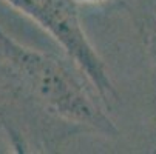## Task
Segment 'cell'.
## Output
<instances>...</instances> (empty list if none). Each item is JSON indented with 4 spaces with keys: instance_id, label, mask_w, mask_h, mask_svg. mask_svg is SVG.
Returning <instances> with one entry per match:
<instances>
[{
    "instance_id": "cell-1",
    "label": "cell",
    "mask_w": 156,
    "mask_h": 154,
    "mask_svg": "<svg viewBox=\"0 0 156 154\" xmlns=\"http://www.w3.org/2000/svg\"><path fill=\"white\" fill-rule=\"evenodd\" d=\"M0 45L31 94L51 113L102 131H115L110 119L63 65L39 51L19 45L0 31Z\"/></svg>"
},
{
    "instance_id": "cell-2",
    "label": "cell",
    "mask_w": 156,
    "mask_h": 154,
    "mask_svg": "<svg viewBox=\"0 0 156 154\" xmlns=\"http://www.w3.org/2000/svg\"><path fill=\"white\" fill-rule=\"evenodd\" d=\"M12 6L30 15L34 22L45 28L63 50L73 57L87 79L98 90L102 100L116 99L115 86L111 85L108 73L102 60L90 45L83 34L79 17L71 0H6Z\"/></svg>"
},
{
    "instance_id": "cell-3",
    "label": "cell",
    "mask_w": 156,
    "mask_h": 154,
    "mask_svg": "<svg viewBox=\"0 0 156 154\" xmlns=\"http://www.w3.org/2000/svg\"><path fill=\"white\" fill-rule=\"evenodd\" d=\"M74 5H98V3H104L107 0H71Z\"/></svg>"
}]
</instances>
